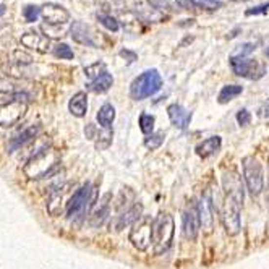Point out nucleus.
Masks as SVG:
<instances>
[{
    "mask_svg": "<svg viewBox=\"0 0 269 269\" xmlns=\"http://www.w3.org/2000/svg\"><path fill=\"white\" fill-rule=\"evenodd\" d=\"M157 10H170V0H148Z\"/></svg>",
    "mask_w": 269,
    "mask_h": 269,
    "instance_id": "473e14b6",
    "label": "nucleus"
},
{
    "mask_svg": "<svg viewBox=\"0 0 269 269\" xmlns=\"http://www.w3.org/2000/svg\"><path fill=\"white\" fill-rule=\"evenodd\" d=\"M167 114H169V119L172 122V125H175L177 128L185 130L186 126L190 125L191 120V112H188L184 105L180 104H170L167 107Z\"/></svg>",
    "mask_w": 269,
    "mask_h": 269,
    "instance_id": "2eb2a0df",
    "label": "nucleus"
},
{
    "mask_svg": "<svg viewBox=\"0 0 269 269\" xmlns=\"http://www.w3.org/2000/svg\"><path fill=\"white\" fill-rule=\"evenodd\" d=\"M41 15L47 21V24H65L70 20L68 10L57 3H45L41 8Z\"/></svg>",
    "mask_w": 269,
    "mask_h": 269,
    "instance_id": "4468645a",
    "label": "nucleus"
},
{
    "mask_svg": "<svg viewBox=\"0 0 269 269\" xmlns=\"http://www.w3.org/2000/svg\"><path fill=\"white\" fill-rule=\"evenodd\" d=\"M120 55L125 59H128V62H135L136 60V54L135 52H130V50H120Z\"/></svg>",
    "mask_w": 269,
    "mask_h": 269,
    "instance_id": "72a5a7b5",
    "label": "nucleus"
},
{
    "mask_svg": "<svg viewBox=\"0 0 269 269\" xmlns=\"http://www.w3.org/2000/svg\"><path fill=\"white\" fill-rule=\"evenodd\" d=\"M266 203H268V207H269V186H268V195H266Z\"/></svg>",
    "mask_w": 269,
    "mask_h": 269,
    "instance_id": "58836bf2",
    "label": "nucleus"
},
{
    "mask_svg": "<svg viewBox=\"0 0 269 269\" xmlns=\"http://www.w3.org/2000/svg\"><path fill=\"white\" fill-rule=\"evenodd\" d=\"M5 12H7V8H5L3 5H0V17H2V15H3Z\"/></svg>",
    "mask_w": 269,
    "mask_h": 269,
    "instance_id": "4c0bfd02",
    "label": "nucleus"
},
{
    "mask_svg": "<svg viewBox=\"0 0 269 269\" xmlns=\"http://www.w3.org/2000/svg\"><path fill=\"white\" fill-rule=\"evenodd\" d=\"M222 186H224V191L227 196H233L237 198L238 201L243 203V198H245V190H243V184L242 179L237 172H226L224 177H222Z\"/></svg>",
    "mask_w": 269,
    "mask_h": 269,
    "instance_id": "ddd939ff",
    "label": "nucleus"
},
{
    "mask_svg": "<svg viewBox=\"0 0 269 269\" xmlns=\"http://www.w3.org/2000/svg\"><path fill=\"white\" fill-rule=\"evenodd\" d=\"M70 33H72V38L73 41H77L80 44H84V45H91V47H94L96 42L93 41V34H91V29L89 26H86L84 23L81 21H75L72 24V28H70Z\"/></svg>",
    "mask_w": 269,
    "mask_h": 269,
    "instance_id": "a211bd4d",
    "label": "nucleus"
},
{
    "mask_svg": "<svg viewBox=\"0 0 269 269\" xmlns=\"http://www.w3.org/2000/svg\"><path fill=\"white\" fill-rule=\"evenodd\" d=\"M140 128L145 135H153L154 130V117L151 114H141L140 115Z\"/></svg>",
    "mask_w": 269,
    "mask_h": 269,
    "instance_id": "393cba45",
    "label": "nucleus"
},
{
    "mask_svg": "<svg viewBox=\"0 0 269 269\" xmlns=\"http://www.w3.org/2000/svg\"><path fill=\"white\" fill-rule=\"evenodd\" d=\"M174 217L167 212H161L153 221V251L156 255H162L169 250L174 240Z\"/></svg>",
    "mask_w": 269,
    "mask_h": 269,
    "instance_id": "f257e3e1",
    "label": "nucleus"
},
{
    "mask_svg": "<svg viewBox=\"0 0 269 269\" xmlns=\"http://www.w3.org/2000/svg\"><path fill=\"white\" fill-rule=\"evenodd\" d=\"M242 91H243V88L240 84H227L221 89L219 98L217 99H219L221 104H227L229 101L235 99L238 94H242Z\"/></svg>",
    "mask_w": 269,
    "mask_h": 269,
    "instance_id": "b1692460",
    "label": "nucleus"
},
{
    "mask_svg": "<svg viewBox=\"0 0 269 269\" xmlns=\"http://www.w3.org/2000/svg\"><path fill=\"white\" fill-rule=\"evenodd\" d=\"M221 145H222L221 136H209V138H206L196 146V154L201 157H209L221 149Z\"/></svg>",
    "mask_w": 269,
    "mask_h": 269,
    "instance_id": "aec40b11",
    "label": "nucleus"
},
{
    "mask_svg": "<svg viewBox=\"0 0 269 269\" xmlns=\"http://www.w3.org/2000/svg\"><path fill=\"white\" fill-rule=\"evenodd\" d=\"M237 122H238V125H240V126L250 125V122H251V115H250V112H248L247 109L238 110V112H237Z\"/></svg>",
    "mask_w": 269,
    "mask_h": 269,
    "instance_id": "7c9ffc66",
    "label": "nucleus"
},
{
    "mask_svg": "<svg viewBox=\"0 0 269 269\" xmlns=\"http://www.w3.org/2000/svg\"><path fill=\"white\" fill-rule=\"evenodd\" d=\"M26 112V104H21L20 101H12L10 104H5L0 107V126H10L21 119Z\"/></svg>",
    "mask_w": 269,
    "mask_h": 269,
    "instance_id": "9b49d317",
    "label": "nucleus"
},
{
    "mask_svg": "<svg viewBox=\"0 0 269 269\" xmlns=\"http://www.w3.org/2000/svg\"><path fill=\"white\" fill-rule=\"evenodd\" d=\"M269 10V2L268 3H261L258 5V7H253V8H248L245 15L247 17H253V15H261V13H268Z\"/></svg>",
    "mask_w": 269,
    "mask_h": 269,
    "instance_id": "2f4dec72",
    "label": "nucleus"
},
{
    "mask_svg": "<svg viewBox=\"0 0 269 269\" xmlns=\"http://www.w3.org/2000/svg\"><path fill=\"white\" fill-rule=\"evenodd\" d=\"M54 54L57 55L60 59H65V60H72L73 59V50L68 47L67 44H57L54 49Z\"/></svg>",
    "mask_w": 269,
    "mask_h": 269,
    "instance_id": "c85d7f7f",
    "label": "nucleus"
},
{
    "mask_svg": "<svg viewBox=\"0 0 269 269\" xmlns=\"http://www.w3.org/2000/svg\"><path fill=\"white\" fill-rule=\"evenodd\" d=\"M21 44L24 47H29V49H34L38 52H47L49 49V38L44 36L38 31H28L26 34L21 36Z\"/></svg>",
    "mask_w": 269,
    "mask_h": 269,
    "instance_id": "dca6fc26",
    "label": "nucleus"
},
{
    "mask_svg": "<svg viewBox=\"0 0 269 269\" xmlns=\"http://www.w3.org/2000/svg\"><path fill=\"white\" fill-rule=\"evenodd\" d=\"M230 2H243V0H230Z\"/></svg>",
    "mask_w": 269,
    "mask_h": 269,
    "instance_id": "ea45409f",
    "label": "nucleus"
},
{
    "mask_svg": "<svg viewBox=\"0 0 269 269\" xmlns=\"http://www.w3.org/2000/svg\"><path fill=\"white\" fill-rule=\"evenodd\" d=\"M179 3L182 5V7H185V8H190V5H193L191 0H179Z\"/></svg>",
    "mask_w": 269,
    "mask_h": 269,
    "instance_id": "e433bc0d",
    "label": "nucleus"
},
{
    "mask_svg": "<svg viewBox=\"0 0 269 269\" xmlns=\"http://www.w3.org/2000/svg\"><path fill=\"white\" fill-rule=\"evenodd\" d=\"M211 191H206V195L203 196V200L198 203V211H200V219H201V227L205 229L206 233L212 232V226H214V203H212Z\"/></svg>",
    "mask_w": 269,
    "mask_h": 269,
    "instance_id": "9d476101",
    "label": "nucleus"
},
{
    "mask_svg": "<svg viewBox=\"0 0 269 269\" xmlns=\"http://www.w3.org/2000/svg\"><path fill=\"white\" fill-rule=\"evenodd\" d=\"M266 55H268V57H269V47L266 49Z\"/></svg>",
    "mask_w": 269,
    "mask_h": 269,
    "instance_id": "a19ab883",
    "label": "nucleus"
},
{
    "mask_svg": "<svg viewBox=\"0 0 269 269\" xmlns=\"http://www.w3.org/2000/svg\"><path fill=\"white\" fill-rule=\"evenodd\" d=\"M200 229H201V219L200 211H198V203L193 201L184 212V217H182V233H184L186 240H195Z\"/></svg>",
    "mask_w": 269,
    "mask_h": 269,
    "instance_id": "6e6552de",
    "label": "nucleus"
},
{
    "mask_svg": "<svg viewBox=\"0 0 269 269\" xmlns=\"http://www.w3.org/2000/svg\"><path fill=\"white\" fill-rule=\"evenodd\" d=\"M240 209L242 203L233 196H224L221 205V221L229 235H237L240 232Z\"/></svg>",
    "mask_w": 269,
    "mask_h": 269,
    "instance_id": "20e7f679",
    "label": "nucleus"
},
{
    "mask_svg": "<svg viewBox=\"0 0 269 269\" xmlns=\"http://www.w3.org/2000/svg\"><path fill=\"white\" fill-rule=\"evenodd\" d=\"M162 88V78L161 73L156 68L146 70L133 80L130 86V96L135 101H143L149 96L156 94Z\"/></svg>",
    "mask_w": 269,
    "mask_h": 269,
    "instance_id": "f03ea898",
    "label": "nucleus"
},
{
    "mask_svg": "<svg viewBox=\"0 0 269 269\" xmlns=\"http://www.w3.org/2000/svg\"><path fill=\"white\" fill-rule=\"evenodd\" d=\"M110 193L107 195H104L101 198L99 201V207L93 212V216H91V226L93 227H99L104 224V221L107 219L109 214H110Z\"/></svg>",
    "mask_w": 269,
    "mask_h": 269,
    "instance_id": "6ab92c4d",
    "label": "nucleus"
},
{
    "mask_svg": "<svg viewBox=\"0 0 269 269\" xmlns=\"http://www.w3.org/2000/svg\"><path fill=\"white\" fill-rule=\"evenodd\" d=\"M141 212H143V205H141V203H135L133 206H130L125 212H120V214L112 221L114 230L115 232H120L122 229L128 227L130 224L133 226L135 222L138 221L141 216H143Z\"/></svg>",
    "mask_w": 269,
    "mask_h": 269,
    "instance_id": "f8f14e48",
    "label": "nucleus"
},
{
    "mask_svg": "<svg viewBox=\"0 0 269 269\" xmlns=\"http://www.w3.org/2000/svg\"><path fill=\"white\" fill-rule=\"evenodd\" d=\"M68 109L75 117H83L88 110V98H86V93H77L70 99L68 103Z\"/></svg>",
    "mask_w": 269,
    "mask_h": 269,
    "instance_id": "412c9836",
    "label": "nucleus"
},
{
    "mask_svg": "<svg viewBox=\"0 0 269 269\" xmlns=\"http://www.w3.org/2000/svg\"><path fill=\"white\" fill-rule=\"evenodd\" d=\"M57 166H59L57 154L52 149L44 148L28 162V166L24 167V174L29 175L31 179H42V177L52 174L57 169Z\"/></svg>",
    "mask_w": 269,
    "mask_h": 269,
    "instance_id": "7ed1b4c3",
    "label": "nucleus"
},
{
    "mask_svg": "<svg viewBox=\"0 0 269 269\" xmlns=\"http://www.w3.org/2000/svg\"><path fill=\"white\" fill-rule=\"evenodd\" d=\"M39 13H41V8H38L36 5H28V7H24V10H23V17L28 23L36 21Z\"/></svg>",
    "mask_w": 269,
    "mask_h": 269,
    "instance_id": "c756f323",
    "label": "nucleus"
},
{
    "mask_svg": "<svg viewBox=\"0 0 269 269\" xmlns=\"http://www.w3.org/2000/svg\"><path fill=\"white\" fill-rule=\"evenodd\" d=\"M243 177L247 182V188L253 196H258L265 188V174L263 166L255 157L248 156L243 159Z\"/></svg>",
    "mask_w": 269,
    "mask_h": 269,
    "instance_id": "39448f33",
    "label": "nucleus"
},
{
    "mask_svg": "<svg viewBox=\"0 0 269 269\" xmlns=\"http://www.w3.org/2000/svg\"><path fill=\"white\" fill-rule=\"evenodd\" d=\"M98 20H99V23L103 24L104 28H107L109 31H119V28H120V24L119 21L114 18V17H110V15H104V13H98Z\"/></svg>",
    "mask_w": 269,
    "mask_h": 269,
    "instance_id": "bb28decb",
    "label": "nucleus"
},
{
    "mask_svg": "<svg viewBox=\"0 0 269 269\" xmlns=\"http://www.w3.org/2000/svg\"><path fill=\"white\" fill-rule=\"evenodd\" d=\"M153 221L149 216H141L138 221L131 226L130 230V242L140 251L148 250L149 243L153 242Z\"/></svg>",
    "mask_w": 269,
    "mask_h": 269,
    "instance_id": "423d86ee",
    "label": "nucleus"
},
{
    "mask_svg": "<svg viewBox=\"0 0 269 269\" xmlns=\"http://www.w3.org/2000/svg\"><path fill=\"white\" fill-rule=\"evenodd\" d=\"M86 136H88L89 140H93V133H94V125H88V130H84Z\"/></svg>",
    "mask_w": 269,
    "mask_h": 269,
    "instance_id": "c9c22d12",
    "label": "nucleus"
},
{
    "mask_svg": "<svg viewBox=\"0 0 269 269\" xmlns=\"http://www.w3.org/2000/svg\"><path fill=\"white\" fill-rule=\"evenodd\" d=\"M260 115L261 117H269V99L260 107Z\"/></svg>",
    "mask_w": 269,
    "mask_h": 269,
    "instance_id": "f704fd0d",
    "label": "nucleus"
},
{
    "mask_svg": "<svg viewBox=\"0 0 269 269\" xmlns=\"http://www.w3.org/2000/svg\"><path fill=\"white\" fill-rule=\"evenodd\" d=\"M39 130L41 128L38 125H33V126H29V128L24 130V131H21L20 135H17L15 138H12V141H10L8 146H7L8 153H13V151L20 149L21 146L28 145L29 141H33L34 138H36V135L39 133Z\"/></svg>",
    "mask_w": 269,
    "mask_h": 269,
    "instance_id": "f3484780",
    "label": "nucleus"
},
{
    "mask_svg": "<svg viewBox=\"0 0 269 269\" xmlns=\"http://www.w3.org/2000/svg\"><path fill=\"white\" fill-rule=\"evenodd\" d=\"M164 138H166L164 131H157V133L149 135L148 138L145 140V146L148 149H157L162 143H164Z\"/></svg>",
    "mask_w": 269,
    "mask_h": 269,
    "instance_id": "a878e982",
    "label": "nucleus"
},
{
    "mask_svg": "<svg viewBox=\"0 0 269 269\" xmlns=\"http://www.w3.org/2000/svg\"><path fill=\"white\" fill-rule=\"evenodd\" d=\"M114 84V78L112 75L107 72H103L98 78L93 80L88 84V88L93 91V93H105V91L110 89V86Z\"/></svg>",
    "mask_w": 269,
    "mask_h": 269,
    "instance_id": "4be33fe9",
    "label": "nucleus"
},
{
    "mask_svg": "<svg viewBox=\"0 0 269 269\" xmlns=\"http://www.w3.org/2000/svg\"><path fill=\"white\" fill-rule=\"evenodd\" d=\"M230 67L233 73L238 75V77H247L251 80L256 78L255 73H258V77H263V73H265V67L263 65H258L255 60L248 57H235V55H232Z\"/></svg>",
    "mask_w": 269,
    "mask_h": 269,
    "instance_id": "1a4fd4ad",
    "label": "nucleus"
},
{
    "mask_svg": "<svg viewBox=\"0 0 269 269\" xmlns=\"http://www.w3.org/2000/svg\"><path fill=\"white\" fill-rule=\"evenodd\" d=\"M115 119V109L112 104H104L103 107L99 109L98 112V122L99 125L103 126V128H110V125H112V122Z\"/></svg>",
    "mask_w": 269,
    "mask_h": 269,
    "instance_id": "5701e85b",
    "label": "nucleus"
},
{
    "mask_svg": "<svg viewBox=\"0 0 269 269\" xmlns=\"http://www.w3.org/2000/svg\"><path fill=\"white\" fill-rule=\"evenodd\" d=\"M93 185L91 184H84L81 188L75 193V195L70 198L68 205H67V216L68 219H75L80 214L88 209L91 201H93Z\"/></svg>",
    "mask_w": 269,
    "mask_h": 269,
    "instance_id": "0eeeda50",
    "label": "nucleus"
},
{
    "mask_svg": "<svg viewBox=\"0 0 269 269\" xmlns=\"http://www.w3.org/2000/svg\"><path fill=\"white\" fill-rule=\"evenodd\" d=\"M193 7L205 8V10H217L222 7V2L219 0H191Z\"/></svg>",
    "mask_w": 269,
    "mask_h": 269,
    "instance_id": "cd10ccee",
    "label": "nucleus"
}]
</instances>
